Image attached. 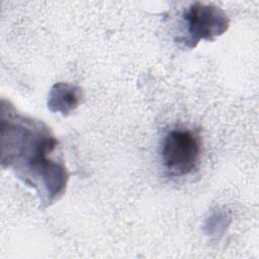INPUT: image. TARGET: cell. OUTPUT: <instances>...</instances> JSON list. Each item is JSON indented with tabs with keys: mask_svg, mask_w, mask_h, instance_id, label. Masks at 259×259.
I'll return each instance as SVG.
<instances>
[{
	"mask_svg": "<svg viewBox=\"0 0 259 259\" xmlns=\"http://www.w3.org/2000/svg\"><path fill=\"white\" fill-rule=\"evenodd\" d=\"M2 139L7 140L2 141V148H8L2 151L3 156L8 155V162L25 159L27 170L34 172L33 178L42 179L50 199L63 193L68 175L63 166L47 158L55 149L56 140L46 128L20 116L8 122L2 119Z\"/></svg>",
	"mask_w": 259,
	"mask_h": 259,
	"instance_id": "cell-1",
	"label": "cell"
},
{
	"mask_svg": "<svg viewBox=\"0 0 259 259\" xmlns=\"http://www.w3.org/2000/svg\"><path fill=\"white\" fill-rule=\"evenodd\" d=\"M80 97L81 91L78 87L58 83L51 90L48 105L52 111H59L65 115L78 106Z\"/></svg>",
	"mask_w": 259,
	"mask_h": 259,
	"instance_id": "cell-4",
	"label": "cell"
},
{
	"mask_svg": "<svg viewBox=\"0 0 259 259\" xmlns=\"http://www.w3.org/2000/svg\"><path fill=\"white\" fill-rule=\"evenodd\" d=\"M227 214H224L222 212L220 213H214L210 220H209V224L206 226L207 228H209V234H222L223 232L221 231V228L226 229L227 227Z\"/></svg>",
	"mask_w": 259,
	"mask_h": 259,
	"instance_id": "cell-5",
	"label": "cell"
},
{
	"mask_svg": "<svg viewBox=\"0 0 259 259\" xmlns=\"http://www.w3.org/2000/svg\"><path fill=\"white\" fill-rule=\"evenodd\" d=\"M200 144L192 132L173 130L163 141L162 160L172 176H183L192 172L199 161Z\"/></svg>",
	"mask_w": 259,
	"mask_h": 259,
	"instance_id": "cell-2",
	"label": "cell"
},
{
	"mask_svg": "<svg viewBox=\"0 0 259 259\" xmlns=\"http://www.w3.org/2000/svg\"><path fill=\"white\" fill-rule=\"evenodd\" d=\"M188 38L187 46L193 48L200 39L213 40L229 28L230 20L217 6L196 2L184 15Z\"/></svg>",
	"mask_w": 259,
	"mask_h": 259,
	"instance_id": "cell-3",
	"label": "cell"
}]
</instances>
